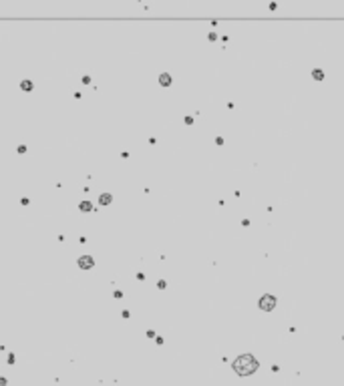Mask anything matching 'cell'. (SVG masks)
Wrapping results in <instances>:
<instances>
[{
    "label": "cell",
    "instance_id": "5",
    "mask_svg": "<svg viewBox=\"0 0 344 386\" xmlns=\"http://www.w3.org/2000/svg\"><path fill=\"white\" fill-rule=\"evenodd\" d=\"M111 199H113V197H111L109 193H103L101 199H99V203H101V205H107V203H111Z\"/></svg>",
    "mask_w": 344,
    "mask_h": 386
},
{
    "label": "cell",
    "instance_id": "9",
    "mask_svg": "<svg viewBox=\"0 0 344 386\" xmlns=\"http://www.w3.org/2000/svg\"><path fill=\"white\" fill-rule=\"evenodd\" d=\"M4 384H6V380H4V378H0V386H4Z\"/></svg>",
    "mask_w": 344,
    "mask_h": 386
},
{
    "label": "cell",
    "instance_id": "3",
    "mask_svg": "<svg viewBox=\"0 0 344 386\" xmlns=\"http://www.w3.org/2000/svg\"><path fill=\"white\" fill-rule=\"evenodd\" d=\"M79 267H83V270H89V267H93V264H95V260L91 258V255H83V258H79Z\"/></svg>",
    "mask_w": 344,
    "mask_h": 386
},
{
    "label": "cell",
    "instance_id": "2",
    "mask_svg": "<svg viewBox=\"0 0 344 386\" xmlns=\"http://www.w3.org/2000/svg\"><path fill=\"white\" fill-rule=\"evenodd\" d=\"M274 306H276V298H272V296H264L262 300H260V308L262 310H274Z\"/></svg>",
    "mask_w": 344,
    "mask_h": 386
},
{
    "label": "cell",
    "instance_id": "6",
    "mask_svg": "<svg viewBox=\"0 0 344 386\" xmlns=\"http://www.w3.org/2000/svg\"><path fill=\"white\" fill-rule=\"evenodd\" d=\"M81 209H83V211H91V209H93V205H91L89 201H83V203H81Z\"/></svg>",
    "mask_w": 344,
    "mask_h": 386
},
{
    "label": "cell",
    "instance_id": "1",
    "mask_svg": "<svg viewBox=\"0 0 344 386\" xmlns=\"http://www.w3.org/2000/svg\"><path fill=\"white\" fill-rule=\"evenodd\" d=\"M234 370L237 374H252L254 370H258V360L252 354H242L240 358L234 362Z\"/></svg>",
    "mask_w": 344,
    "mask_h": 386
},
{
    "label": "cell",
    "instance_id": "4",
    "mask_svg": "<svg viewBox=\"0 0 344 386\" xmlns=\"http://www.w3.org/2000/svg\"><path fill=\"white\" fill-rule=\"evenodd\" d=\"M159 83H161L163 87H169V85H171V77H169V74H161V77H159Z\"/></svg>",
    "mask_w": 344,
    "mask_h": 386
},
{
    "label": "cell",
    "instance_id": "7",
    "mask_svg": "<svg viewBox=\"0 0 344 386\" xmlns=\"http://www.w3.org/2000/svg\"><path fill=\"white\" fill-rule=\"evenodd\" d=\"M22 89H24V91H30V89H32V83H30V80H22V85H20Z\"/></svg>",
    "mask_w": 344,
    "mask_h": 386
},
{
    "label": "cell",
    "instance_id": "8",
    "mask_svg": "<svg viewBox=\"0 0 344 386\" xmlns=\"http://www.w3.org/2000/svg\"><path fill=\"white\" fill-rule=\"evenodd\" d=\"M312 74H314V77H316V79H318V80L322 79V73H320V71H314V73H312Z\"/></svg>",
    "mask_w": 344,
    "mask_h": 386
}]
</instances>
